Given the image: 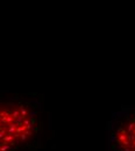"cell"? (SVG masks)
Instances as JSON below:
<instances>
[{
    "mask_svg": "<svg viewBox=\"0 0 135 151\" xmlns=\"http://www.w3.org/2000/svg\"><path fill=\"white\" fill-rule=\"evenodd\" d=\"M40 128L39 112L21 100H0V151H15Z\"/></svg>",
    "mask_w": 135,
    "mask_h": 151,
    "instance_id": "1",
    "label": "cell"
},
{
    "mask_svg": "<svg viewBox=\"0 0 135 151\" xmlns=\"http://www.w3.org/2000/svg\"><path fill=\"white\" fill-rule=\"evenodd\" d=\"M107 151H135V107L112 114L107 126Z\"/></svg>",
    "mask_w": 135,
    "mask_h": 151,
    "instance_id": "2",
    "label": "cell"
}]
</instances>
